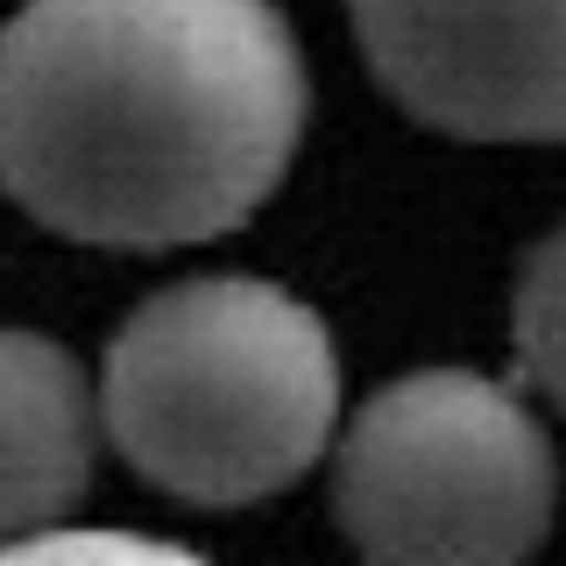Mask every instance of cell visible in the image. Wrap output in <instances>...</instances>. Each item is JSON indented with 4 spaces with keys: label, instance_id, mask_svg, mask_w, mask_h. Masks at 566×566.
<instances>
[{
    "label": "cell",
    "instance_id": "52a82bcc",
    "mask_svg": "<svg viewBox=\"0 0 566 566\" xmlns=\"http://www.w3.org/2000/svg\"><path fill=\"white\" fill-rule=\"evenodd\" d=\"M0 566H212L170 538H135V531H35V538L0 545Z\"/></svg>",
    "mask_w": 566,
    "mask_h": 566
},
{
    "label": "cell",
    "instance_id": "5b68a950",
    "mask_svg": "<svg viewBox=\"0 0 566 566\" xmlns=\"http://www.w3.org/2000/svg\"><path fill=\"white\" fill-rule=\"evenodd\" d=\"M99 397L50 333L0 326V545L64 524L93 489Z\"/></svg>",
    "mask_w": 566,
    "mask_h": 566
},
{
    "label": "cell",
    "instance_id": "3957f363",
    "mask_svg": "<svg viewBox=\"0 0 566 566\" xmlns=\"http://www.w3.org/2000/svg\"><path fill=\"white\" fill-rule=\"evenodd\" d=\"M559 460L510 382L418 368L347 418L333 517L368 566H524L553 531Z\"/></svg>",
    "mask_w": 566,
    "mask_h": 566
},
{
    "label": "cell",
    "instance_id": "277c9868",
    "mask_svg": "<svg viewBox=\"0 0 566 566\" xmlns=\"http://www.w3.org/2000/svg\"><path fill=\"white\" fill-rule=\"evenodd\" d=\"M376 85L460 142H566V0H347Z\"/></svg>",
    "mask_w": 566,
    "mask_h": 566
},
{
    "label": "cell",
    "instance_id": "7a4b0ae2",
    "mask_svg": "<svg viewBox=\"0 0 566 566\" xmlns=\"http://www.w3.org/2000/svg\"><path fill=\"white\" fill-rule=\"evenodd\" d=\"M340 418V354L270 276H191L142 297L99 368V424L149 489L241 510L291 489Z\"/></svg>",
    "mask_w": 566,
    "mask_h": 566
},
{
    "label": "cell",
    "instance_id": "8992f818",
    "mask_svg": "<svg viewBox=\"0 0 566 566\" xmlns=\"http://www.w3.org/2000/svg\"><path fill=\"white\" fill-rule=\"evenodd\" d=\"M510 333H517L524 382L566 418V220L524 255L517 305H510Z\"/></svg>",
    "mask_w": 566,
    "mask_h": 566
},
{
    "label": "cell",
    "instance_id": "6da1fadb",
    "mask_svg": "<svg viewBox=\"0 0 566 566\" xmlns=\"http://www.w3.org/2000/svg\"><path fill=\"white\" fill-rule=\"evenodd\" d=\"M276 0H22L0 29V191L93 248L234 234L305 135Z\"/></svg>",
    "mask_w": 566,
    "mask_h": 566
}]
</instances>
